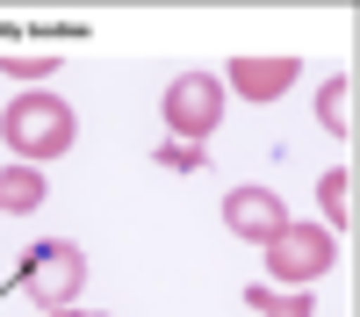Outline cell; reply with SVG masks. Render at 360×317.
<instances>
[{"label": "cell", "instance_id": "obj_1", "mask_svg": "<svg viewBox=\"0 0 360 317\" xmlns=\"http://www.w3.org/2000/svg\"><path fill=\"white\" fill-rule=\"evenodd\" d=\"M0 130H8V152H22V166H44L58 152H72V137H79L72 108L58 94H15L8 115H0Z\"/></svg>", "mask_w": 360, "mask_h": 317}, {"label": "cell", "instance_id": "obj_2", "mask_svg": "<svg viewBox=\"0 0 360 317\" xmlns=\"http://www.w3.org/2000/svg\"><path fill=\"white\" fill-rule=\"evenodd\" d=\"M259 252H266V288H310L332 267V231L324 224H281Z\"/></svg>", "mask_w": 360, "mask_h": 317}, {"label": "cell", "instance_id": "obj_3", "mask_svg": "<svg viewBox=\"0 0 360 317\" xmlns=\"http://www.w3.org/2000/svg\"><path fill=\"white\" fill-rule=\"evenodd\" d=\"M86 288V252L79 245H37L22 267V296L37 310H72V296Z\"/></svg>", "mask_w": 360, "mask_h": 317}, {"label": "cell", "instance_id": "obj_4", "mask_svg": "<svg viewBox=\"0 0 360 317\" xmlns=\"http://www.w3.org/2000/svg\"><path fill=\"white\" fill-rule=\"evenodd\" d=\"M217 123H224V79L217 72H180L166 86V130L180 144H202Z\"/></svg>", "mask_w": 360, "mask_h": 317}, {"label": "cell", "instance_id": "obj_5", "mask_svg": "<svg viewBox=\"0 0 360 317\" xmlns=\"http://www.w3.org/2000/svg\"><path fill=\"white\" fill-rule=\"evenodd\" d=\"M224 224H231V238L266 245V238L288 224V202H281L274 188H231V195H224Z\"/></svg>", "mask_w": 360, "mask_h": 317}, {"label": "cell", "instance_id": "obj_6", "mask_svg": "<svg viewBox=\"0 0 360 317\" xmlns=\"http://www.w3.org/2000/svg\"><path fill=\"white\" fill-rule=\"evenodd\" d=\"M295 79H303L295 58H231V94L238 101H281Z\"/></svg>", "mask_w": 360, "mask_h": 317}, {"label": "cell", "instance_id": "obj_7", "mask_svg": "<svg viewBox=\"0 0 360 317\" xmlns=\"http://www.w3.org/2000/svg\"><path fill=\"white\" fill-rule=\"evenodd\" d=\"M317 123L332 130V137H346V144H353L360 101H353V79H346V72H339V79H324V94H317Z\"/></svg>", "mask_w": 360, "mask_h": 317}, {"label": "cell", "instance_id": "obj_8", "mask_svg": "<svg viewBox=\"0 0 360 317\" xmlns=\"http://www.w3.org/2000/svg\"><path fill=\"white\" fill-rule=\"evenodd\" d=\"M44 209V173L37 166H0V216H29Z\"/></svg>", "mask_w": 360, "mask_h": 317}, {"label": "cell", "instance_id": "obj_9", "mask_svg": "<svg viewBox=\"0 0 360 317\" xmlns=\"http://www.w3.org/2000/svg\"><path fill=\"white\" fill-rule=\"evenodd\" d=\"M317 209H324V231H353V166H332L317 181Z\"/></svg>", "mask_w": 360, "mask_h": 317}, {"label": "cell", "instance_id": "obj_10", "mask_svg": "<svg viewBox=\"0 0 360 317\" xmlns=\"http://www.w3.org/2000/svg\"><path fill=\"white\" fill-rule=\"evenodd\" d=\"M245 310H259V317H310V288H266V281H252Z\"/></svg>", "mask_w": 360, "mask_h": 317}, {"label": "cell", "instance_id": "obj_11", "mask_svg": "<svg viewBox=\"0 0 360 317\" xmlns=\"http://www.w3.org/2000/svg\"><path fill=\"white\" fill-rule=\"evenodd\" d=\"M0 72H8V79H29V86H44V79L58 72V58H51V51H8V58H0Z\"/></svg>", "mask_w": 360, "mask_h": 317}, {"label": "cell", "instance_id": "obj_12", "mask_svg": "<svg viewBox=\"0 0 360 317\" xmlns=\"http://www.w3.org/2000/svg\"><path fill=\"white\" fill-rule=\"evenodd\" d=\"M159 159H166V166H180V173H195V166H202L195 144H173V137H166V152H159Z\"/></svg>", "mask_w": 360, "mask_h": 317}, {"label": "cell", "instance_id": "obj_13", "mask_svg": "<svg viewBox=\"0 0 360 317\" xmlns=\"http://www.w3.org/2000/svg\"><path fill=\"white\" fill-rule=\"evenodd\" d=\"M44 317H79V310H44Z\"/></svg>", "mask_w": 360, "mask_h": 317}]
</instances>
